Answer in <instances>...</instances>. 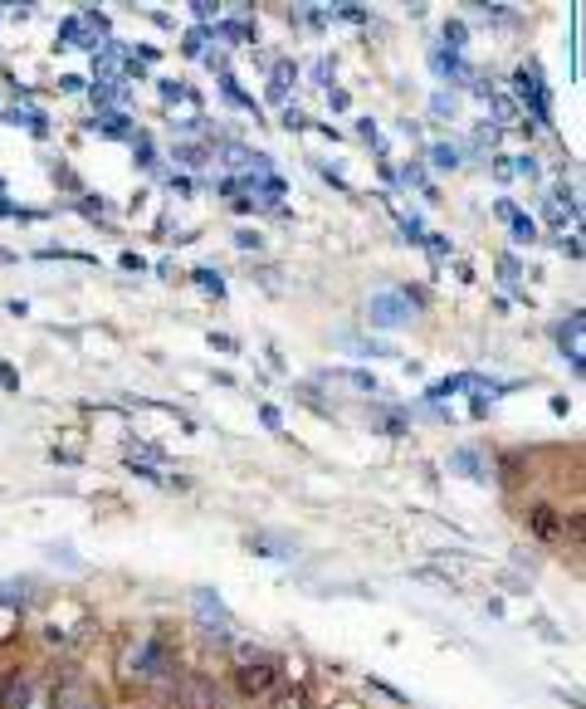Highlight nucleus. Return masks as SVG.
<instances>
[{
    "label": "nucleus",
    "instance_id": "3",
    "mask_svg": "<svg viewBox=\"0 0 586 709\" xmlns=\"http://www.w3.org/2000/svg\"><path fill=\"white\" fill-rule=\"evenodd\" d=\"M273 709H308V699H303V689H283V695L273 699Z\"/></svg>",
    "mask_w": 586,
    "mask_h": 709
},
{
    "label": "nucleus",
    "instance_id": "1",
    "mask_svg": "<svg viewBox=\"0 0 586 709\" xmlns=\"http://www.w3.org/2000/svg\"><path fill=\"white\" fill-rule=\"evenodd\" d=\"M273 660H244L240 670H234V689H240L244 699H264L273 689Z\"/></svg>",
    "mask_w": 586,
    "mask_h": 709
},
{
    "label": "nucleus",
    "instance_id": "2",
    "mask_svg": "<svg viewBox=\"0 0 586 709\" xmlns=\"http://www.w3.org/2000/svg\"><path fill=\"white\" fill-rule=\"evenodd\" d=\"M527 529H533L537 539H547V543H552L557 533H562V523H557V514L547 509V504H533V509H527Z\"/></svg>",
    "mask_w": 586,
    "mask_h": 709
}]
</instances>
